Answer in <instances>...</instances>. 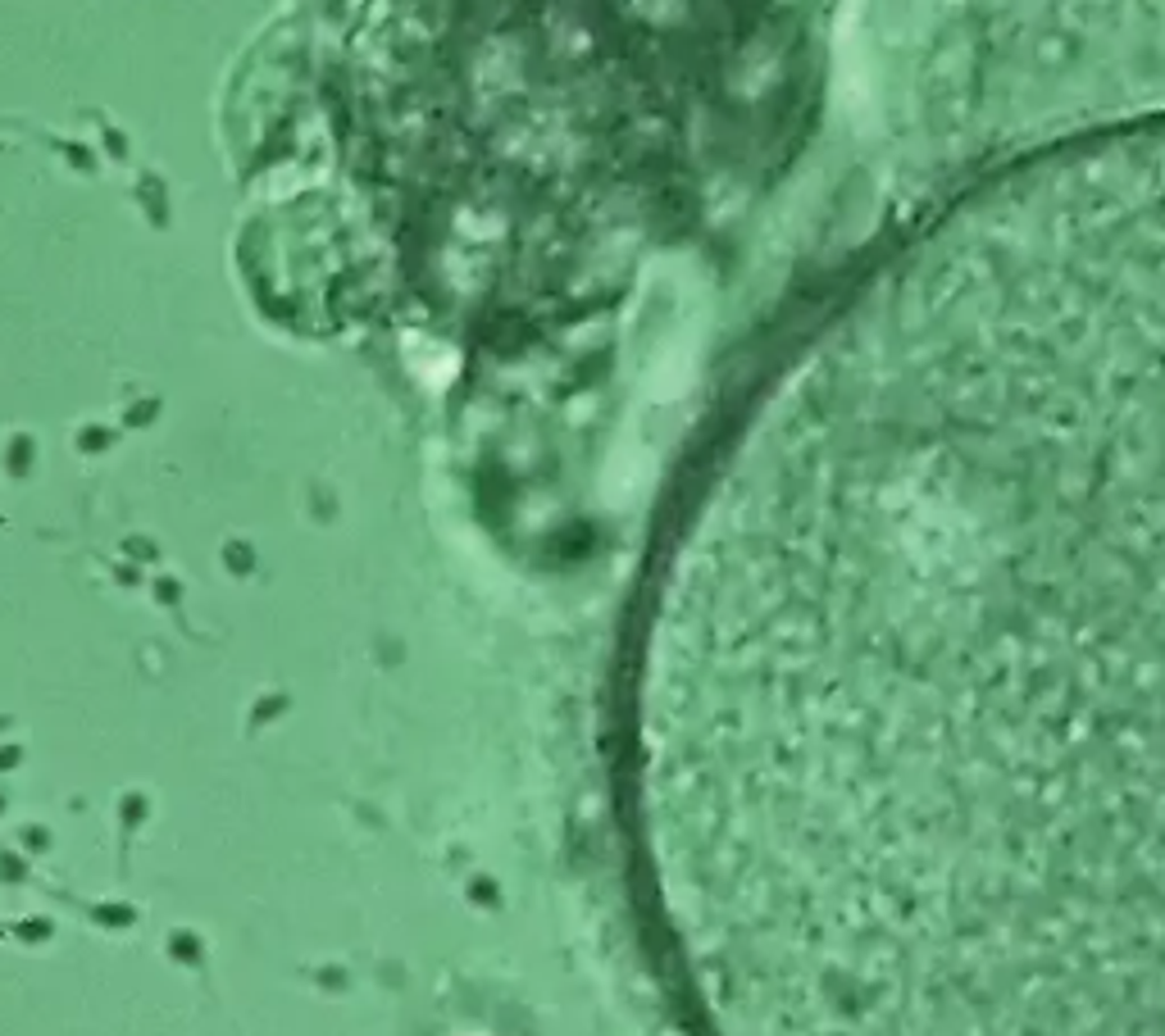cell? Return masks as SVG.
I'll list each match as a JSON object with an SVG mask.
<instances>
[{
  "label": "cell",
  "instance_id": "cell-1",
  "mask_svg": "<svg viewBox=\"0 0 1165 1036\" xmlns=\"http://www.w3.org/2000/svg\"><path fill=\"white\" fill-rule=\"evenodd\" d=\"M628 823L706 1036H1165V118L965 191L756 387Z\"/></svg>",
  "mask_w": 1165,
  "mask_h": 1036
}]
</instances>
